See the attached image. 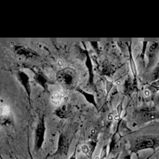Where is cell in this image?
<instances>
[{
	"mask_svg": "<svg viewBox=\"0 0 159 159\" xmlns=\"http://www.w3.org/2000/svg\"><path fill=\"white\" fill-rule=\"evenodd\" d=\"M157 145V140L151 136H139L133 143L131 147V154H137L139 151L147 149L154 150Z\"/></svg>",
	"mask_w": 159,
	"mask_h": 159,
	"instance_id": "2",
	"label": "cell"
},
{
	"mask_svg": "<svg viewBox=\"0 0 159 159\" xmlns=\"http://www.w3.org/2000/svg\"><path fill=\"white\" fill-rule=\"evenodd\" d=\"M132 43H126V46H128V51H129V66L130 70L133 74V83L135 87L137 85V69H136V63H135L134 58L133 56V52H132Z\"/></svg>",
	"mask_w": 159,
	"mask_h": 159,
	"instance_id": "9",
	"label": "cell"
},
{
	"mask_svg": "<svg viewBox=\"0 0 159 159\" xmlns=\"http://www.w3.org/2000/svg\"><path fill=\"white\" fill-rule=\"evenodd\" d=\"M75 91L76 92L79 93L80 94H82L87 102H89V103H91L92 105H93L94 107L97 109V101H96L95 97H94L93 94H91V93H87L86 91H85L84 89H82V88H80L79 86H78L77 88H76Z\"/></svg>",
	"mask_w": 159,
	"mask_h": 159,
	"instance_id": "11",
	"label": "cell"
},
{
	"mask_svg": "<svg viewBox=\"0 0 159 159\" xmlns=\"http://www.w3.org/2000/svg\"><path fill=\"white\" fill-rule=\"evenodd\" d=\"M134 87V85H133V83L132 82V81L130 79H128V80L125 81V88H124V89H125V93L129 94L131 92H133Z\"/></svg>",
	"mask_w": 159,
	"mask_h": 159,
	"instance_id": "17",
	"label": "cell"
},
{
	"mask_svg": "<svg viewBox=\"0 0 159 159\" xmlns=\"http://www.w3.org/2000/svg\"><path fill=\"white\" fill-rule=\"evenodd\" d=\"M118 157H119V154H117L116 155L114 156V157H112L111 158V159H118Z\"/></svg>",
	"mask_w": 159,
	"mask_h": 159,
	"instance_id": "28",
	"label": "cell"
},
{
	"mask_svg": "<svg viewBox=\"0 0 159 159\" xmlns=\"http://www.w3.org/2000/svg\"><path fill=\"white\" fill-rule=\"evenodd\" d=\"M156 101H157V103H159V94L157 96V98H156Z\"/></svg>",
	"mask_w": 159,
	"mask_h": 159,
	"instance_id": "29",
	"label": "cell"
},
{
	"mask_svg": "<svg viewBox=\"0 0 159 159\" xmlns=\"http://www.w3.org/2000/svg\"><path fill=\"white\" fill-rule=\"evenodd\" d=\"M157 67H159V61H158V64H157Z\"/></svg>",
	"mask_w": 159,
	"mask_h": 159,
	"instance_id": "30",
	"label": "cell"
},
{
	"mask_svg": "<svg viewBox=\"0 0 159 159\" xmlns=\"http://www.w3.org/2000/svg\"><path fill=\"white\" fill-rule=\"evenodd\" d=\"M144 95L146 96V97H149V96L151 95V91H150L149 89H146V90L144 91Z\"/></svg>",
	"mask_w": 159,
	"mask_h": 159,
	"instance_id": "27",
	"label": "cell"
},
{
	"mask_svg": "<svg viewBox=\"0 0 159 159\" xmlns=\"http://www.w3.org/2000/svg\"><path fill=\"white\" fill-rule=\"evenodd\" d=\"M150 157H151V156H150ZM148 157V158H147V159H148V158H149V157Z\"/></svg>",
	"mask_w": 159,
	"mask_h": 159,
	"instance_id": "31",
	"label": "cell"
},
{
	"mask_svg": "<svg viewBox=\"0 0 159 159\" xmlns=\"http://www.w3.org/2000/svg\"><path fill=\"white\" fill-rule=\"evenodd\" d=\"M157 80H159V67H157V66L152 73L151 81H152V82H155V81H157Z\"/></svg>",
	"mask_w": 159,
	"mask_h": 159,
	"instance_id": "20",
	"label": "cell"
},
{
	"mask_svg": "<svg viewBox=\"0 0 159 159\" xmlns=\"http://www.w3.org/2000/svg\"><path fill=\"white\" fill-rule=\"evenodd\" d=\"M151 87L156 89L157 90H159V80L155 81V82H153V83L151 84Z\"/></svg>",
	"mask_w": 159,
	"mask_h": 159,
	"instance_id": "23",
	"label": "cell"
},
{
	"mask_svg": "<svg viewBox=\"0 0 159 159\" xmlns=\"http://www.w3.org/2000/svg\"><path fill=\"white\" fill-rule=\"evenodd\" d=\"M55 115L61 119H66L69 116V111L68 107L66 105H62L57 107L56 110L54 111Z\"/></svg>",
	"mask_w": 159,
	"mask_h": 159,
	"instance_id": "14",
	"label": "cell"
},
{
	"mask_svg": "<svg viewBox=\"0 0 159 159\" xmlns=\"http://www.w3.org/2000/svg\"><path fill=\"white\" fill-rule=\"evenodd\" d=\"M122 159H132V154H126V155L124 156V157Z\"/></svg>",
	"mask_w": 159,
	"mask_h": 159,
	"instance_id": "26",
	"label": "cell"
},
{
	"mask_svg": "<svg viewBox=\"0 0 159 159\" xmlns=\"http://www.w3.org/2000/svg\"><path fill=\"white\" fill-rule=\"evenodd\" d=\"M64 95L61 91H55L52 93L50 97V100L52 103L57 107L61 106V103H62L63 100H64Z\"/></svg>",
	"mask_w": 159,
	"mask_h": 159,
	"instance_id": "13",
	"label": "cell"
},
{
	"mask_svg": "<svg viewBox=\"0 0 159 159\" xmlns=\"http://www.w3.org/2000/svg\"><path fill=\"white\" fill-rule=\"evenodd\" d=\"M148 42H144L143 43V49H142V52H141L140 55H139V57L141 59L144 61V57H145V55H146V50H147V47H148Z\"/></svg>",
	"mask_w": 159,
	"mask_h": 159,
	"instance_id": "21",
	"label": "cell"
},
{
	"mask_svg": "<svg viewBox=\"0 0 159 159\" xmlns=\"http://www.w3.org/2000/svg\"><path fill=\"white\" fill-rule=\"evenodd\" d=\"M0 113H1V116H2V118H3V117H6V118H7L10 113V106L7 104L1 105V107H0Z\"/></svg>",
	"mask_w": 159,
	"mask_h": 159,
	"instance_id": "16",
	"label": "cell"
},
{
	"mask_svg": "<svg viewBox=\"0 0 159 159\" xmlns=\"http://www.w3.org/2000/svg\"><path fill=\"white\" fill-rule=\"evenodd\" d=\"M70 141L63 133H61L58 139V144L57 151L52 155L54 157H65L68 154Z\"/></svg>",
	"mask_w": 159,
	"mask_h": 159,
	"instance_id": "4",
	"label": "cell"
},
{
	"mask_svg": "<svg viewBox=\"0 0 159 159\" xmlns=\"http://www.w3.org/2000/svg\"><path fill=\"white\" fill-rule=\"evenodd\" d=\"M147 52V57L148 59L147 68H151L155 64L156 57L159 51V43H151Z\"/></svg>",
	"mask_w": 159,
	"mask_h": 159,
	"instance_id": "7",
	"label": "cell"
},
{
	"mask_svg": "<svg viewBox=\"0 0 159 159\" xmlns=\"http://www.w3.org/2000/svg\"><path fill=\"white\" fill-rule=\"evenodd\" d=\"M85 49H82L83 50L84 54L85 56V66L88 70V73H89V84L91 87L94 86V69H93V64L92 59L89 55V52L87 50L85 45L84 44Z\"/></svg>",
	"mask_w": 159,
	"mask_h": 159,
	"instance_id": "8",
	"label": "cell"
},
{
	"mask_svg": "<svg viewBox=\"0 0 159 159\" xmlns=\"http://www.w3.org/2000/svg\"><path fill=\"white\" fill-rule=\"evenodd\" d=\"M57 80L61 86L69 90H75L76 88L79 86L78 73L71 67H65L58 70L57 73Z\"/></svg>",
	"mask_w": 159,
	"mask_h": 159,
	"instance_id": "1",
	"label": "cell"
},
{
	"mask_svg": "<svg viewBox=\"0 0 159 159\" xmlns=\"http://www.w3.org/2000/svg\"><path fill=\"white\" fill-rule=\"evenodd\" d=\"M77 146H76L75 150V151L73 152V154H71V156H70L69 159H77V157H76V154H77Z\"/></svg>",
	"mask_w": 159,
	"mask_h": 159,
	"instance_id": "24",
	"label": "cell"
},
{
	"mask_svg": "<svg viewBox=\"0 0 159 159\" xmlns=\"http://www.w3.org/2000/svg\"><path fill=\"white\" fill-rule=\"evenodd\" d=\"M123 111V99L121 100V101L120 102V103H118V105L117 106V110H116V115L115 117V120H118L120 121L121 120V112Z\"/></svg>",
	"mask_w": 159,
	"mask_h": 159,
	"instance_id": "18",
	"label": "cell"
},
{
	"mask_svg": "<svg viewBox=\"0 0 159 159\" xmlns=\"http://www.w3.org/2000/svg\"><path fill=\"white\" fill-rule=\"evenodd\" d=\"M13 51H14L15 54L18 55V56L24 57L26 59H35V58L39 57V55L38 54V52L29 49V48L25 47L24 46L15 45L13 46Z\"/></svg>",
	"mask_w": 159,
	"mask_h": 159,
	"instance_id": "6",
	"label": "cell"
},
{
	"mask_svg": "<svg viewBox=\"0 0 159 159\" xmlns=\"http://www.w3.org/2000/svg\"><path fill=\"white\" fill-rule=\"evenodd\" d=\"M116 70L117 67H115L111 63L108 62V61H104L101 64L100 72L101 75L112 78L114 76V75L115 74V72H116Z\"/></svg>",
	"mask_w": 159,
	"mask_h": 159,
	"instance_id": "10",
	"label": "cell"
},
{
	"mask_svg": "<svg viewBox=\"0 0 159 159\" xmlns=\"http://www.w3.org/2000/svg\"><path fill=\"white\" fill-rule=\"evenodd\" d=\"M139 115L143 118H154L155 112H154V108L152 107H145V108H142L139 111Z\"/></svg>",
	"mask_w": 159,
	"mask_h": 159,
	"instance_id": "15",
	"label": "cell"
},
{
	"mask_svg": "<svg viewBox=\"0 0 159 159\" xmlns=\"http://www.w3.org/2000/svg\"><path fill=\"white\" fill-rule=\"evenodd\" d=\"M46 130V119H45V116H43L37 124L35 133H34V151H36V152L39 151L40 149H42L43 144H44Z\"/></svg>",
	"mask_w": 159,
	"mask_h": 159,
	"instance_id": "3",
	"label": "cell"
},
{
	"mask_svg": "<svg viewBox=\"0 0 159 159\" xmlns=\"http://www.w3.org/2000/svg\"><path fill=\"white\" fill-rule=\"evenodd\" d=\"M113 86H114V82H110V81H108V80L106 81V90H107V96L109 95V93H110L111 90L112 89Z\"/></svg>",
	"mask_w": 159,
	"mask_h": 159,
	"instance_id": "22",
	"label": "cell"
},
{
	"mask_svg": "<svg viewBox=\"0 0 159 159\" xmlns=\"http://www.w3.org/2000/svg\"><path fill=\"white\" fill-rule=\"evenodd\" d=\"M16 77L17 79L21 84L22 86L24 87L25 92H26L27 96H28V100L29 102V104L31 105V82H30V78L28 75L22 70H19L16 73Z\"/></svg>",
	"mask_w": 159,
	"mask_h": 159,
	"instance_id": "5",
	"label": "cell"
},
{
	"mask_svg": "<svg viewBox=\"0 0 159 159\" xmlns=\"http://www.w3.org/2000/svg\"><path fill=\"white\" fill-rule=\"evenodd\" d=\"M108 151H109V148L108 145L105 144L103 145V148L101 150V153H100V157L97 159H105L107 157V156L108 155Z\"/></svg>",
	"mask_w": 159,
	"mask_h": 159,
	"instance_id": "19",
	"label": "cell"
},
{
	"mask_svg": "<svg viewBox=\"0 0 159 159\" xmlns=\"http://www.w3.org/2000/svg\"><path fill=\"white\" fill-rule=\"evenodd\" d=\"M34 82L38 83L40 86H42L43 88L45 91L48 90V81L46 79V77L44 76V75L42 72H37L34 74Z\"/></svg>",
	"mask_w": 159,
	"mask_h": 159,
	"instance_id": "12",
	"label": "cell"
},
{
	"mask_svg": "<svg viewBox=\"0 0 159 159\" xmlns=\"http://www.w3.org/2000/svg\"><path fill=\"white\" fill-rule=\"evenodd\" d=\"M58 65L60 66V67H61V68H64V67H64V61H61V60H59V61H58Z\"/></svg>",
	"mask_w": 159,
	"mask_h": 159,
	"instance_id": "25",
	"label": "cell"
}]
</instances>
